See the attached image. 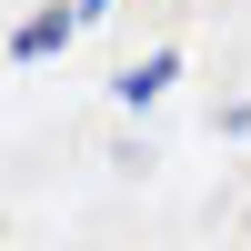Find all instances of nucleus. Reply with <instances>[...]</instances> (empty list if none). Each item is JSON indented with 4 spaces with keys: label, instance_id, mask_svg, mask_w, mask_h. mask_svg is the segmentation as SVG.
Masks as SVG:
<instances>
[{
    "label": "nucleus",
    "instance_id": "nucleus-1",
    "mask_svg": "<svg viewBox=\"0 0 251 251\" xmlns=\"http://www.w3.org/2000/svg\"><path fill=\"white\" fill-rule=\"evenodd\" d=\"M71 30H80V10H30V20L10 30V60H50Z\"/></svg>",
    "mask_w": 251,
    "mask_h": 251
},
{
    "label": "nucleus",
    "instance_id": "nucleus-2",
    "mask_svg": "<svg viewBox=\"0 0 251 251\" xmlns=\"http://www.w3.org/2000/svg\"><path fill=\"white\" fill-rule=\"evenodd\" d=\"M171 80H181V50H151V60H131V71H121V100L141 111V100H161Z\"/></svg>",
    "mask_w": 251,
    "mask_h": 251
},
{
    "label": "nucleus",
    "instance_id": "nucleus-3",
    "mask_svg": "<svg viewBox=\"0 0 251 251\" xmlns=\"http://www.w3.org/2000/svg\"><path fill=\"white\" fill-rule=\"evenodd\" d=\"M71 10H80V20H100V10H111V0H71Z\"/></svg>",
    "mask_w": 251,
    "mask_h": 251
}]
</instances>
